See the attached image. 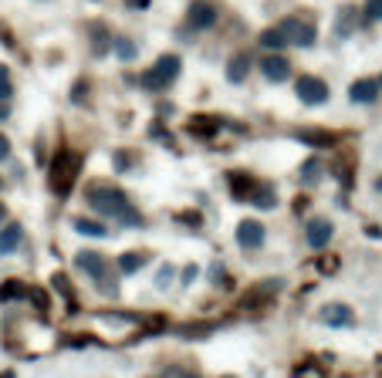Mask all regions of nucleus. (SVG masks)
Masks as SVG:
<instances>
[{"label": "nucleus", "instance_id": "2", "mask_svg": "<svg viewBox=\"0 0 382 378\" xmlns=\"http://www.w3.org/2000/svg\"><path fill=\"white\" fill-rule=\"evenodd\" d=\"M180 68H183V61L180 54H163V58H156L153 68H146L142 75H139V88L146 91H166L176 78H180Z\"/></svg>", "mask_w": 382, "mask_h": 378}, {"label": "nucleus", "instance_id": "42", "mask_svg": "<svg viewBox=\"0 0 382 378\" xmlns=\"http://www.w3.org/2000/svg\"><path fill=\"white\" fill-rule=\"evenodd\" d=\"M335 267H338V260H335V257H321V260H318V271H325V273L335 271Z\"/></svg>", "mask_w": 382, "mask_h": 378}, {"label": "nucleus", "instance_id": "44", "mask_svg": "<svg viewBox=\"0 0 382 378\" xmlns=\"http://www.w3.org/2000/svg\"><path fill=\"white\" fill-rule=\"evenodd\" d=\"M153 138H159V142H173V136H169V132H163V129H159V125H153Z\"/></svg>", "mask_w": 382, "mask_h": 378}, {"label": "nucleus", "instance_id": "35", "mask_svg": "<svg viewBox=\"0 0 382 378\" xmlns=\"http://www.w3.org/2000/svg\"><path fill=\"white\" fill-rule=\"evenodd\" d=\"M176 220H180L183 227H190V230H203V216H199L197 210H180L176 213Z\"/></svg>", "mask_w": 382, "mask_h": 378}, {"label": "nucleus", "instance_id": "17", "mask_svg": "<svg viewBox=\"0 0 382 378\" xmlns=\"http://www.w3.org/2000/svg\"><path fill=\"white\" fill-rule=\"evenodd\" d=\"M247 75H250V54H233V58L227 61V81L230 85H244Z\"/></svg>", "mask_w": 382, "mask_h": 378}, {"label": "nucleus", "instance_id": "14", "mask_svg": "<svg viewBox=\"0 0 382 378\" xmlns=\"http://www.w3.org/2000/svg\"><path fill=\"white\" fill-rule=\"evenodd\" d=\"M321 321L328 328H352L355 324V311H352L349 304H325L321 307Z\"/></svg>", "mask_w": 382, "mask_h": 378}, {"label": "nucleus", "instance_id": "41", "mask_svg": "<svg viewBox=\"0 0 382 378\" xmlns=\"http://www.w3.org/2000/svg\"><path fill=\"white\" fill-rule=\"evenodd\" d=\"M7 159H11V138L0 132V163H7Z\"/></svg>", "mask_w": 382, "mask_h": 378}, {"label": "nucleus", "instance_id": "4", "mask_svg": "<svg viewBox=\"0 0 382 378\" xmlns=\"http://www.w3.org/2000/svg\"><path fill=\"white\" fill-rule=\"evenodd\" d=\"M277 28H281V34H284V41L294 45V47H311L315 41H318V28H315V20H311V17L291 14V17H284Z\"/></svg>", "mask_w": 382, "mask_h": 378}, {"label": "nucleus", "instance_id": "51", "mask_svg": "<svg viewBox=\"0 0 382 378\" xmlns=\"http://www.w3.org/2000/svg\"><path fill=\"white\" fill-rule=\"evenodd\" d=\"M227 378H233V375H227Z\"/></svg>", "mask_w": 382, "mask_h": 378}, {"label": "nucleus", "instance_id": "27", "mask_svg": "<svg viewBox=\"0 0 382 378\" xmlns=\"http://www.w3.org/2000/svg\"><path fill=\"white\" fill-rule=\"evenodd\" d=\"M328 172H332V176H338V182H342L345 189L352 186V159H349V155H338L335 163L328 166Z\"/></svg>", "mask_w": 382, "mask_h": 378}, {"label": "nucleus", "instance_id": "12", "mask_svg": "<svg viewBox=\"0 0 382 378\" xmlns=\"http://www.w3.org/2000/svg\"><path fill=\"white\" fill-rule=\"evenodd\" d=\"M291 136L298 138V142H305V146H311V149H332L338 142V136L328 132V129H294Z\"/></svg>", "mask_w": 382, "mask_h": 378}, {"label": "nucleus", "instance_id": "3", "mask_svg": "<svg viewBox=\"0 0 382 378\" xmlns=\"http://www.w3.org/2000/svg\"><path fill=\"white\" fill-rule=\"evenodd\" d=\"M78 169H81V155L71 149H58L54 163H51V189L58 196H68L71 193V186L78 179Z\"/></svg>", "mask_w": 382, "mask_h": 378}, {"label": "nucleus", "instance_id": "29", "mask_svg": "<svg viewBox=\"0 0 382 378\" xmlns=\"http://www.w3.org/2000/svg\"><path fill=\"white\" fill-rule=\"evenodd\" d=\"M51 284H54V290H58V294H62L64 301H68V307H71V311H78V304H75V290H71V284H68V277H64V273H54V280H51Z\"/></svg>", "mask_w": 382, "mask_h": 378}, {"label": "nucleus", "instance_id": "43", "mask_svg": "<svg viewBox=\"0 0 382 378\" xmlns=\"http://www.w3.org/2000/svg\"><path fill=\"white\" fill-rule=\"evenodd\" d=\"M125 7H129V11H146L149 0H125Z\"/></svg>", "mask_w": 382, "mask_h": 378}, {"label": "nucleus", "instance_id": "36", "mask_svg": "<svg viewBox=\"0 0 382 378\" xmlns=\"http://www.w3.org/2000/svg\"><path fill=\"white\" fill-rule=\"evenodd\" d=\"M362 17H366L369 24L382 20V0H366V7H362Z\"/></svg>", "mask_w": 382, "mask_h": 378}, {"label": "nucleus", "instance_id": "6", "mask_svg": "<svg viewBox=\"0 0 382 378\" xmlns=\"http://www.w3.org/2000/svg\"><path fill=\"white\" fill-rule=\"evenodd\" d=\"M216 20H220V7L214 0H193L190 11H186V24L193 30H210L216 28Z\"/></svg>", "mask_w": 382, "mask_h": 378}, {"label": "nucleus", "instance_id": "8", "mask_svg": "<svg viewBox=\"0 0 382 378\" xmlns=\"http://www.w3.org/2000/svg\"><path fill=\"white\" fill-rule=\"evenodd\" d=\"M267 240V230L260 220H241L237 223V243L244 247V250H260Z\"/></svg>", "mask_w": 382, "mask_h": 378}, {"label": "nucleus", "instance_id": "24", "mask_svg": "<svg viewBox=\"0 0 382 378\" xmlns=\"http://www.w3.org/2000/svg\"><path fill=\"white\" fill-rule=\"evenodd\" d=\"M260 47L264 51H284L288 47V41H284V34H281V28H267V30H260Z\"/></svg>", "mask_w": 382, "mask_h": 378}, {"label": "nucleus", "instance_id": "5", "mask_svg": "<svg viewBox=\"0 0 382 378\" xmlns=\"http://www.w3.org/2000/svg\"><path fill=\"white\" fill-rule=\"evenodd\" d=\"M284 290V277H264V280H257V284H250V288L244 290V297H241V304L244 307H267V304H274V297Z\"/></svg>", "mask_w": 382, "mask_h": 378}, {"label": "nucleus", "instance_id": "13", "mask_svg": "<svg viewBox=\"0 0 382 378\" xmlns=\"http://www.w3.org/2000/svg\"><path fill=\"white\" fill-rule=\"evenodd\" d=\"M247 203H250V206H257V210H274V206H277V189H274V182L257 179V182H254V189L247 193Z\"/></svg>", "mask_w": 382, "mask_h": 378}, {"label": "nucleus", "instance_id": "9", "mask_svg": "<svg viewBox=\"0 0 382 378\" xmlns=\"http://www.w3.org/2000/svg\"><path fill=\"white\" fill-rule=\"evenodd\" d=\"M260 71H264V78H267V81L281 85V81H288V78H291V61L284 58L281 51H271L267 58L260 61Z\"/></svg>", "mask_w": 382, "mask_h": 378}, {"label": "nucleus", "instance_id": "21", "mask_svg": "<svg viewBox=\"0 0 382 378\" xmlns=\"http://www.w3.org/2000/svg\"><path fill=\"white\" fill-rule=\"evenodd\" d=\"M298 176H301V186H308V189H311V186H318L321 176H325V163L311 155V159H305V163H301V172H298Z\"/></svg>", "mask_w": 382, "mask_h": 378}, {"label": "nucleus", "instance_id": "37", "mask_svg": "<svg viewBox=\"0 0 382 378\" xmlns=\"http://www.w3.org/2000/svg\"><path fill=\"white\" fill-rule=\"evenodd\" d=\"M173 277H176V267H173V264H163V267H159V277H156V288L166 290L169 284H173Z\"/></svg>", "mask_w": 382, "mask_h": 378}, {"label": "nucleus", "instance_id": "10", "mask_svg": "<svg viewBox=\"0 0 382 378\" xmlns=\"http://www.w3.org/2000/svg\"><path fill=\"white\" fill-rule=\"evenodd\" d=\"M335 237V227L328 223V220H308L305 227V243L311 247V250H321V247H328V240Z\"/></svg>", "mask_w": 382, "mask_h": 378}, {"label": "nucleus", "instance_id": "38", "mask_svg": "<svg viewBox=\"0 0 382 378\" xmlns=\"http://www.w3.org/2000/svg\"><path fill=\"white\" fill-rule=\"evenodd\" d=\"M88 91H92V85L81 78V81H75V88H71V102L75 105H81V102H88Z\"/></svg>", "mask_w": 382, "mask_h": 378}, {"label": "nucleus", "instance_id": "49", "mask_svg": "<svg viewBox=\"0 0 382 378\" xmlns=\"http://www.w3.org/2000/svg\"><path fill=\"white\" fill-rule=\"evenodd\" d=\"M376 81H379V91H382V75H379V78H376Z\"/></svg>", "mask_w": 382, "mask_h": 378}, {"label": "nucleus", "instance_id": "50", "mask_svg": "<svg viewBox=\"0 0 382 378\" xmlns=\"http://www.w3.org/2000/svg\"><path fill=\"white\" fill-rule=\"evenodd\" d=\"M0 189H4V179H0Z\"/></svg>", "mask_w": 382, "mask_h": 378}, {"label": "nucleus", "instance_id": "33", "mask_svg": "<svg viewBox=\"0 0 382 378\" xmlns=\"http://www.w3.org/2000/svg\"><path fill=\"white\" fill-rule=\"evenodd\" d=\"M214 328H216V321H203V324H186L180 334H183V338H207Z\"/></svg>", "mask_w": 382, "mask_h": 378}, {"label": "nucleus", "instance_id": "28", "mask_svg": "<svg viewBox=\"0 0 382 378\" xmlns=\"http://www.w3.org/2000/svg\"><path fill=\"white\" fill-rule=\"evenodd\" d=\"M75 230L81 233V237H98V240H102V237H108L105 223H98V220H85V216H81V220H75Z\"/></svg>", "mask_w": 382, "mask_h": 378}, {"label": "nucleus", "instance_id": "22", "mask_svg": "<svg viewBox=\"0 0 382 378\" xmlns=\"http://www.w3.org/2000/svg\"><path fill=\"white\" fill-rule=\"evenodd\" d=\"M149 264V254H139V250H125L122 257H119V273H125V277H132V273H139L142 267Z\"/></svg>", "mask_w": 382, "mask_h": 378}, {"label": "nucleus", "instance_id": "23", "mask_svg": "<svg viewBox=\"0 0 382 378\" xmlns=\"http://www.w3.org/2000/svg\"><path fill=\"white\" fill-rule=\"evenodd\" d=\"M24 297H28V284L24 280L11 277V280L0 284V304H14V301H24Z\"/></svg>", "mask_w": 382, "mask_h": 378}, {"label": "nucleus", "instance_id": "40", "mask_svg": "<svg viewBox=\"0 0 382 378\" xmlns=\"http://www.w3.org/2000/svg\"><path fill=\"white\" fill-rule=\"evenodd\" d=\"M197 277H199V267H197V264H190V267L183 271V277H180V280H183V288H190V284H193Z\"/></svg>", "mask_w": 382, "mask_h": 378}, {"label": "nucleus", "instance_id": "16", "mask_svg": "<svg viewBox=\"0 0 382 378\" xmlns=\"http://www.w3.org/2000/svg\"><path fill=\"white\" fill-rule=\"evenodd\" d=\"M220 125L224 122L216 119V115H193V119L186 122V132L193 138H214L220 132Z\"/></svg>", "mask_w": 382, "mask_h": 378}, {"label": "nucleus", "instance_id": "32", "mask_svg": "<svg viewBox=\"0 0 382 378\" xmlns=\"http://www.w3.org/2000/svg\"><path fill=\"white\" fill-rule=\"evenodd\" d=\"M24 301H34V307H37V311H47V307H51L47 290L45 288H31V284H28V297H24Z\"/></svg>", "mask_w": 382, "mask_h": 378}, {"label": "nucleus", "instance_id": "46", "mask_svg": "<svg viewBox=\"0 0 382 378\" xmlns=\"http://www.w3.org/2000/svg\"><path fill=\"white\" fill-rule=\"evenodd\" d=\"M176 378H203V375H197V372H180Z\"/></svg>", "mask_w": 382, "mask_h": 378}, {"label": "nucleus", "instance_id": "26", "mask_svg": "<svg viewBox=\"0 0 382 378\" xmlns=\"http://www.w3.org/2000/svg\"><path fill=\"white\" fill-rule=\"evenodd\" d=\"M105 51H112V34H108L102 24H95V28H92V54L102 58Z\"/></svg>", "mask_w": 382, "mask_h": 378}, {"label": "nucleus", "instance_id": "7", "mask_svg": "<svg viewBox=\"0 0 382 378\" xmlns=\"http://www.w3.org/2000/svg\"><path fill=\"white\" fill-rule=\"evenodd\" d=\"M294 91H298V98H301V105H325L328 102V85L321 81L318 75H301L294 81Z\"/></svg>", "mask_w": 382, "mask_h": 378}, {"label": "nucleus", "instance_id": "20", "mask_svg": "<svg viewBox=\"0 0 382 378\" xmlns=\"http://www.w3.org/2000/svg\"><path fill=\"white\" fill-rule=\"evenodd\" d=\"M24 240V227L21 223H4L0 230V254H14L17 247Z\"/></svg>", "mask_w": 382, "mask_h": 378}, {"label": "nucleus", "instance_id": "1", "mask_svg": "<svg viewBox=\"0 0 382 378\" xmlns=\"http://www.w3.org/2000/svg\"><path fill=\"white\" fill-rule=\"evenodd\" d=\"M85 199H88V206L95 213H102L108 220H119L132 203L125 196V189L119 186H108V182H88V189H85Z\"/></svg>", "mask_w": 382, "mask_h": 378}, {"label": "nucleus", "instance_id": "47", "mask_svg": "<svg viewBox=\"0 0 382 378\" xmlns=\"http://www.w3.org/2000/svg\"><path fill=\"white\" fill-rule=\"evenodd\" d=\"M4 220H7V206L0 203V223H4Z\"/></svg>", "mask_w": 382, "mask_h": 378}, {"label": "nucleus", "instance_id": "34", "mask_svg": "<svg viewBox=\"0 0 382 378\" xmlns=\"http://www.w3.org/2000/svg\"><path fill=\"white\" fill-rule=\"evenodd\" d=\"M14 95V81H11V68L0 64V102H7Z\"/></svg>", "mask_w": 382, "mask_h": 378}, {"label": "nucleus", "instance_id": "15", "mask_svg": "<svg viewBox=\"0 0 382 378\" xmlns=\"http://www.w3.org/2000/svg\"><path fill=\"white\" fill-rule=\"evenodd\" d=\"M349 98L355 105H372V102L379 98V81H376V78H359V81H352Z\"/></svg>", "mask_w": 382, "mask_h": 378}, {"label": "nucleus", "instance_id": "30", "mask_svg": "<svg viewBox=\"0 0 382 378\" xmlns=\"http://www.w3.org/2000/svg\"><path fill=\"white\" fill-rule=\"evenodd\" d=\"M112 166H115V172H129V169L136 166V155L125 149H115L112 152Z\"/></svg>", "mask_w": 382, "mask_h": 378}, {"label": "nucleus", "instance_id": "48", "mask_svg": "<svg viewBox=\"0 0 382 378\" xmlns=\"http://www.w3.org/2000/svg\"><path fill=\"white\" fill-rule=\"evenodd\" d=\"M376 189H382V179H376Z\"/></svg>", "mask_w": 382, "mask_h": 378}, {"label": "nucleus", "instance_id": "11", "mask_svg": "<svg viewBox=\"0 0 382 378\" xmlns=\"http://www.w3.org/2000/svg\"><path fill=\"white\" fill-rule=\"evenodd\" d=\"M75 267L85 273V277L98 280V277L108 271V260H105V254H98V250H81V254L75 257Z\"/></svg>", "mask_w": 382, "mask_h": 378}, {"label": "nucleus", "instance_id": "18", "mask_svg": "<svg viewBox=\"0 0 382 378\" xmlns=\"http://www.w3.org/2000/svg\"><path fill=\"white\" fill-rule=\"evenodd\" d=\"M227 182H230V196L233 199H247V193L254 189V176H247V172H241V169H230L227 172Z\"/></svg>", "mask_w": 382, "mask_h": 378}, {"label": "nucleus", "instance_id": "25", "mask_svg": "<svg viewBox=\"0 0 382 378\" xmlns=\"http://www.w3.org/2000/svg\"><path fill=\"white\" fill-rule=\"evenodd\" d=\"M112 51L119 54V61H132L139 54V47L132 37H125V34H119V37H112Z\"/></svg>", "mask_w": 382, "mask_h": 378}, {"label": "nucleus", "instance_id": "39", "mask_svg": "<svg viewBox=\"0 0 382 378\" xmlns=\"http://www.w3.org/2000/svg\"><path fill=\"white\" fill-rule=\"evenodd\" d=\"M294 378H325V375H321L315 365H301V368H294Z\"/></svg>", "mask_w": 382, "mask_h": 378}, {"label": "nucleus", "instance_id": "45", "mask_svg": "<svg viewBox=\"0 0 382 378\" xmlns=\"http://www.w3.org/2000/svg\"><path fill=\"white\" fill-rule=\"evenodd\" d=\"M7 115H11V108H7V102H0V122L7 119Z\"/></svg>", "mask_w": 382, "mask_h": 378}, {"label": "nucleus", "instance_id": "19", "mask_svg": "<svg viewBox=\"0 0 382 378\" xmlns=\"http://www.w3.org/2000/svg\"><path fill=\"white\" fill-rule=\"evenodd\" d=\"M355 28H359V11H355L352 4H345V7L338 11V17H335V34L338 37H352Z\"/></svg>", "mask_w": 382, "mask_h": 378}, {"label": "nucleus", "instance_id": "31", "mask_svg": "<svg viewBox=\"0 0 382 378\" xmlns=\"http://www.w3.org/2000/svg\"><path fill=\"white\" fill-rule=\"evenodd\" d=\"M210 284L214 288H220V290H233V280H230V273L220 267V264H214L210 267Z\"/></svg>", "mask_w": 382, "mask_h": 378}]
</instances>
